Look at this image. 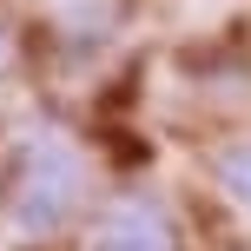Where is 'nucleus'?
<instances>
[{"label": "nucleus", "instance_id": "f257e3e1", "mask_svg": "<svg viewBox=\"0 0 251 251\" xmlns=\"http://www.w3.org/2000/svg\"><path fill=\"white\" fill-rule=\"evenodd\" d=\"M93 199V165L79 139L53 119H13L0 139V218L13 238L47 245L86 212Z\"/></svg>", "mask_w": 251, "mask_h": 251}, {"label": "nucleus", "instance_id": "f03ea898", "mask_svg": "<svg viewBox=\"0 0 251 251\" xmlns=\"http://www.w3.org/2000/svg\"><path fill=\"white\" fill-rule=\"evenodd\" d=\"M86 251H185V231L159 192H119L93 212Z\"/></svg>", "mask_w": 251, "mask_h": 251}, {"label": "nucleus", "instance_id": "7ed1b4c3", "mask_svg": "<svg viewBox=\"0 0 251 251\" xmlns=\"http://www.w3.org/2000/svg\"><path fill=\"white\" fill-rule=\"evenodd\" d=\"M212 178H218V192L251 218V139H225V146L212 152Z\"/></svg>", "mask_w": 251, "mask_h": 251}, {"label": "nucleus", "instance_id": "20e7f679", "mask_svg": "<svg viewBox=\"0 0 251 251\" xmlns=\"http://www.w3.org/2000/svg\"><path fill=\"white\" fill-rule=\"evenodd\" d=\"M13 66V33H7V20H0V73Z\"/></svg>", "mask_w": 251, "mask_h": 251}]
</instances>
